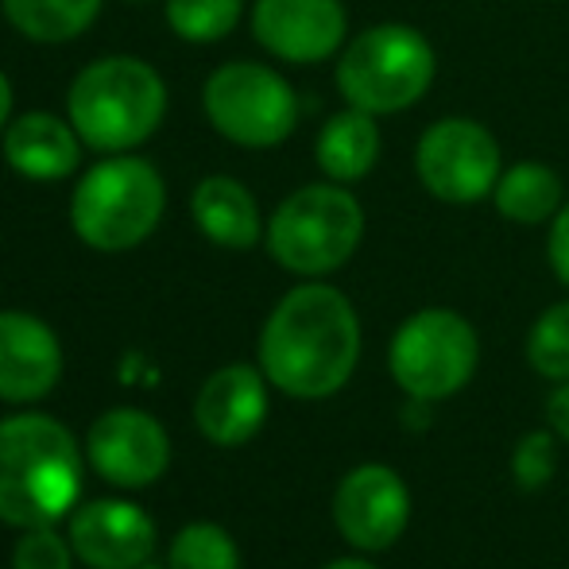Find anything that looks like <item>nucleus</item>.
I'll list each match as a JSON object with an SVG mask.
<instances>
[{"label":"nucleus","mask_w":569,"mask_h":569,"mask_svg":"<svg viewBox=\"0 0 569 569\" xmlns=\"http://www.w3.org/2000/svg\"><path fill=\"white\" fill-rule=\"evenodd\" d=\"M360 357V322L338 287L302 283L279 299L260 333V368L295 399H326L345 388Z\"/></svg>","instance_id":"obj_1"},{"label":"nucleus","mask_w":569,"mask_h":569,"mask_svg":"<svg viewBox=\"0 0 569 569\" xmlns=\"http://www.w3.org/2000/svg\"><path fill=\"white\" fill-rule=\"evenodd\" d=\"M82 450L62 422L20 415L0 422V519L12 527H51L78 503Z\"/></svg>","instance_id":"obj_2"},{"label":"nucleus","mask_w":569,"mask_h":569,"mask_svg":"<svg viewBox=\"0 0 569 569\" xmlns=\"http://www.w3.org/2000/svg\"><path fill=\"white\" fill-rule=\"evenodd\" d=\"M67 113L86 148L124 156L156 136L167 113V86L143 59L109 54L74 78Z\"/></svg>","instance_id":"obj_3"},{"label":"nucleus","mask_w":569,"mask_h":569,"mask_svg":"<svg viewBox=\"0 0 569 569\" xmlns=\"http://www.w3.org/2000/svg\"><path fill=\"white\" fill-rule=\"evenodd\" d=\"M438 54L419 28L376 23L352 36L338 54V93L345 106L391 117L419 106L435 86Z\"/></svg>","instance_id":"obj_4"},{"label":"nucleus","mask_w":569,"mask_h":569,"mask_svg":"<svg viewBox=\"0 0 569 569\" xmlns=\"http://www.w3.org/2000/svg\"><path fill=\"white\" fill-rule=\"evenodd\" d=\"M167 190L148 159L113 156L93 163L70 198V226L98 252H128L143 244L163 218Z\"/></svg>","instance_id":"obj_5"},{"label":"nucleus","mask_w":569,"mask_h":569,"mask_svg":"<svg viewBox=\"0 0 569 569\" xmlns=\"http://www.w3.org/2000/svg\"><path fill=\"white\" fill-rule=\"evenodd\" d=\"M365 210L345 182H315L295 190L268 221V252L295 276H330L357 252Z\"/></svg>","instance_id":"obj_6"},{"label":"nucleus","mask_w":569,"mask_h":569,"mask_svg":"<svg viewBox=\"0 0 569 569\" xmlns=\"http://www.w3.org/2000/svg\"><path fill=\"white\" fill-rule=\"evenodd\" d=\"M210 124L240 148H276L299 124V98L279 70L263 62H226L202 90Z\"/></svg>","instance_id":"obj_7"},{"label":"nucleus","mask_w":569,"mask_h":569,"mask_svg":"<svg viewBox=\"0 0 569 569\" xmlns=\"http://www.w3.org/2000/svg\"><path fill=\"white\" fill-rule=\"evenodd\" d=\"M388 360L411 399H446L477 372V333L453 310H419L391 338Z\"/></svg>","instance_id":"obj_8"},{"label":"nucleus","mask_w":569,"mask_h":569,"mask_svg":"<svg viewBox=\"0 0 569 569\" xmlns=\"http://www.w3.org/2000/svg\"><path fill=\"white\" fill-rule=\"evenodd\" d=\"M415 171L438 202L472 206L492 198L503 174V151L480 120L442 117L419 136Z\"/></svg>","instance_id":"obj_9"},{"label":"nucleus","mask_w":569,"mask_h":569,"mask_svg":"<svg viewBox=\"0 0 569 569\" xmlns=\"http://www.w3.org/2000/svg\"><path fill=\"white\" fill-rule=\"evenodd\" d=\"M252 36L276 59L310 67L349 43V16L341 0H256Z\"/></svg>","instance_id":"obj_10"},{"label":"nucleus","mask_w":569,"mask_h":569,"mask_svg":"<svg viewBox=\"0 0 569 569\" xmlns=\"http://www.w3.org/2000/svg\"><path fill=\"white\" fill-rule=\"evenodd\" d=\"M86 457L109 485L143 488L163 477L167 461H171V442H167V430L148 411L117 407L90 427Z\"/></svg>","instance_id":"obj_11"},{"label":"nucleus","mask_w":569,"mask_h":569,"mask_svg":"<svg viewBox=\"0 0 569 569\" xmlns=\"http://www.w3.org/2000/svg\"><path fill=\"white\" fill-rule=\"evenodd\" d=\"M411 496L388 465H360L333 496L338 531L360 550H388L407 531Z\"/></svg>","instance_id":"obj_12"},{"label":"nucleus","mask_w":569,"mask_h":569,"mask_svg":"<svg viewBox=\"0 0 569 569\" xmlns=\"http://www.w3.org/2000/svg\"><path fill=\"white\" fill-rule=\"evenodd\" d=\"M70 547L93 569H136L151 558L156 527L136 503L93 500L70 519Z\"/></svg>","instance_id":"obj_13"},{"label":"nucleus","mask_w":569,"mask_h":569,"mask_svg":"<svg viewBox=\"0 0 569 569\" xmlns=\"http://www.w3.org/2000/svg\"><path fill=\"white\" fill-rule=\"evenodd\" d=\"M62 376V345L47 322L20 310H0V399L36 403Z\"/></svg>","instance_id":"obj_14"},{"label":"nucleus","mask_w":569,"mask_h":569,"mask_svg":"<svg viewBox=\"0 0 569 569\" xmlns=\"http://www.w3.org/2000/svg\"><path fill=\"white\" fill-rule=\"evenodd\" d=\"M263 415H268V388H263V376L248 365L213 372L194 403L198 430L218 446L248 442L263 427Z\"/></svg>","instance_id":"obj_15"},{"label":"nucleus","mask_w":569,"mask_h":569,"mask_svg":"<svg viewBox=\"0 0 569 569\" xmlns=\"http://www.w3.org/2000/svg\"><path fill=\"white\" fill-rule=\"evenodd\" d=\"M4 159L23 179H67L82 163V136L54 113H23L4 128Z\"/></svg>","instance_id":"obj_16"},{"label":"nucleus","mask_w":569,"mask_h":569,"mask_svg":"<svg viewBox=\"0 0 569 569\" xmlns=\"http://www.w3.org/2000/svg\"><path fill=\"white\" fill-rule=\"evenodd\" d=\"M190 213L194 226L202 229V237H210L213 244L244 252L263 237V218L256 198L248 194L244 182L229 179V174H210L194 187L190 198Z\"/></svg>","instance_id":"obj_17"},{"label":"nucleus","mask_w":569,"mask_h":569,"mask_svg":"<svg viewBox=\"0 0 569 569\" xmlns=\"http://www.w3.org/2000/svg\"><path fill=\"white\" fill-rule=\"evenodd\" d=\"M380 151L383 140L376 117L352 106L326 120L315 143L318 167H322L330 182H357L365 174H372V167L380 163Z\"/></svg>","instance_id":"obj_18"},{"label":"nucleus","mask_w":569,"mask_h":569,"mask_svg":"<svg viewBox=\"0 0 569 569\" xmlns=\"http://www.w3.org/2000/svg\"><path fill=\"white\" fill-rule=\"evenodd\" d=\"M492 202L516 226H542V221H555L558 210L566 206V187L555 167L511 163L503 167L500 182H496Z\"/></svg>","instance_id":"obj_19"},{"label":"nucleus","mask_w":569,"mask_h":569,"mask_svg":"<svg viewBox=\"0 0 569 569\" xmlns=\"http://www.w3.org/2000/svg\"><path fill=\"white\" fill-rule=\"evenodd\" d=\"M4 16L31 43H70L101 12V0H0Z\"/></svg>","instance_id":"obj_20"},{"label":"nucleus","mask_w":569,"mask_h":569,"mask_svg":"<svg viewBox=\"0 0 569 569\" xmlns=\"http://www.w3.org/2000/svg\"><path fill=\"white\" fill-rule=\"evenodd\" d=\"M167 23L187 43H218L240 23L244 0H167Z\"/></svg>","instance_id":"obj_21"},{"label":"nucleus","mask_w":569,"mask_h":569,"mask_svg":"<svg viewBox=\"0 0 569 569\" xmlns=\"http://www.w3.org/2000/svg\"><path fill=\"white\" fill-rule=\"evenodd\" d=\"M171 569H240L237 542L218 523H190L171 542Z\"/></svg>","instance_id":"obj_22"},{"label":"nucleus","mask_w":569,"mask_h":569,"mask_svg":"<svg viewBox=\"0 0 569 569\" xmlns=\"http://www.w3.org/2000/svg\"><path fill=\"white\" fill-rule=\"evenodd\" d=\"M527 360L547 380H569V299L555 302L527 338Z\"/></svg>","instance_id":"obj_23"},{"label":"nucleus","mask_w":569,"mask_h":569,"mask_svg":"<svg viewBox=\"0 0 569 569\" xmlns=\"http://www.w3.org/2000/svg\"><path fill=\"white\" fill-rule=\"evenodd\" d=\"M70 547L59 539L54 527H31L20 542H16L12 569H70Z\"/></svg>","instance_id":"obj_24"},{"label":"nucleus","mask_w":569,"mask_h":569,"mask_svg":"<svg viewBox=\"0 0 569 569\" xmlns=\"http://www.w3.org/2000/svg\"><path fill=\"white\" fill-rule=\"evenodd\" d=\"M555 477V438L535 430L516 450V480L523 488H542Z\"/></svg>","instance_id":"obj_25"},{"label":"nucleus","mask_w":569,"mask_h":569,"mask_svg":"<svg viewBox=\"0 0 569 569\" xmlns=\"http://www.w3.org/2000/svg\"><path fill=\"white\" fill-rule=\"evenodd\" d=\"M547 252H550V268H555V276L562 279V283H569V202L558 210L555 226H550Z\"/></svg>","instance_id":"obj_26"},{"label":"nucleus","mask_w":569,"mask_h":569,"mask_svg":"<svg viewBox=\"0 0 569 569\" xmlns=\"http://www.w3.org/2000/svg\"><path fill=\"white\" fill-rule=\"evenodd\" d=\"M547 419H550V427H555L558 435L569 438V380H562V388L547 399Z\"/></svg>","instance_id":"obj_27"},{"label":"nucleus","mask_w":569,"mask_h":569,"mask_svg":"<svg viewBox=\"0 0 569 569\" xmlns=\"http://www.w3.org/2000/svg\"><path fill=\"white\" fill-rule=\"evenodd\" d=\"M12 124V82L4 78V70H0V132Z\"/></svg>","instance_id":"obj_28"},{"label":"nucleus","mask_w":569,"mask_h":569,"mask_svg":"<svg viewBox=\"0 0 569 569\" xmlns=\"http://www.w3.org/2000/svg\"><path fill=\"white\" fill-rule=\"evenodd\" d=\"M326 569H376V566L360 562V558H341V562H333V566H326Z\"/></svg>","instance_id":"obj_29"},{"label":"nucleus","mask_w":569,"mask_h":569,"mask_svg":"<svg viewBox=\"0 0 569 569\" xmlns=\"http://www.w3.org/2000/svg\"><path fill=\"white\" fill-rule=\"evenodd\" d=\"M136 569H163V566H151V562H143V566H136ZM167 569H171V566H167Z\"/></svg>","instance_id":"obj_30"},{"label":"nucleus","mask_w":569,"mask_h":569,"mask_svg":"<svg viewBox=\"0 0 569 569\" xmlns=\"http://www.w3.org/2000/svg\"><path fill=\"white\" fill-rule=\"evenodd\" d=\"M128 4H143V0H128Z\"/></svg>","instance_id":"obj_31"}]
</instances>
